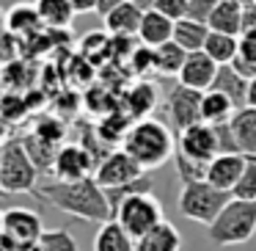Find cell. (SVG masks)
Masks as SVG:
<instances>
[{
    "instance_id": "1",
    "label": "cell",
    "mask_w": 256,
    "mask_h": 251,
    "mask_svg": "<svg viewBox=\"0 0 256 251\" xmlns=\"http://www.w3.org/2000/svg\"><path fill=\"white\" fill-rule=\"evenodd\" d=\"M39 199H44L58 212L78 221L108 223L113 221V207L108 199V190L96 182V177L78 179V182H58V179H42Z\"/></svg>"
},
{
    "instance_id": "2",
    "label": "cell",
    "mask_w": 256,
    "mask_h": 251,
    "mask_svg": "<svg viewBox=\"0 0 256 251\" xmlns=\"http://www.w3.org/2000/svg\"><path fill=\"white\" fill-rule=\"evenodd\" d=\"M122 149H127L146 171H152L176 157L179 141H174V133L157 119H138L130 127Z\"/></svg>"
},
{
    "instance_id": "3",
    "label": "cell",
    "mask_w": 256,
    "mask_h": 251,
    "mask_svg": "<svg viewBox=\"0 0 256 251\" xmlns=\"http://www.w3.org/2000/svg\"><path fill=\"white\" fill-rule=\"evenodd\" d=\"M39 166L22 138H6L0 146V188L3 193H34L42 188Z\"/></svg>"
},
{
    "instance_id": "4",
    "label": "cell",
    "mask_w": 256,
    "mask_h": 251,
    "mask_svg": "<svg viewBox=\"0 0 256 251\" xmlns=\"http://www.w3.org/2000/svg\"><path fill=\"white\" fill-rule=\"evenodd\" d=\"M215 245H242L256 234V201L232 199L223 212L206 226Z\"/></svg>"
},
{
    "instance_id": "5",
    "label": "cell",
    "mask_w": 256,
    "mask_h": 251,
    "mask_svg": "<svg viewBox=\"0 0 256 251\" xmlns=\"http://www.w3.org/2000/svg\"><path fill=\"white\" fill-rule=\"evenodd\" d=\"M42 215L28 207H6L0 215V248L3 251H36L44 234Z\"/></svg>"
},
{
    "instance_id": "6",
    "label": "cell",
    "mask_w": 256,
    "mask_h": 251,
    "mask_svg": "<svg viewBox=\"0 0 256 251\" xmlns=\"http://www.w3.org/2000/svg\"><path fill=\"white\" fill-rule=\"evenodd\" d=\"M228 201H232V193H223L212 182L182 185V190H179V212L193 223H206L210 226Z\"/></svg>"
},
{
    "instance_id": "7",
    "label": "cell",
    "mask_w": 256,
    "mask_h": 251,
    "mask_svg": "<svg viewBox=\"0 0 256 251\" xmlns=\"http://www.w3.org/2000/svg\"><path fill=\"white\" fill-rule=\"evenodd\" d=\"M113 221H118L135 240H140L144 234L160 226L166 221V215H162V204L157 201L154 193H132L118 201Z\"/></svg>"
},
{
    "instance_id": "8",
    "label": "cell",
    "mask_w": 256,
    "mask_h": 251,
    "mask_svg": "<svg viewBox=\"0 0 256 251\" xmlns=\"http://www.w3.org/2000/svg\"><path fill=\"white\" fill-rule=\"evenodd\" d=\"M146 174L149 171H146V168L140 166L127 149H113V152H108V155L100 160L94 177H96V182H100L105 190H116V188H127V185L144 179Z\"/></svg>"
},
{
    "instance_id": "9",
    "label": "cell",
    "mask_w": 256,
    "mask_h": 251,
    "mask_svg": "<svg viewBox=\"0 0 256 251\" xmlns=\"http://www.w3.org/2000/svg\"><path fill=\"white\" fill-rule=\"evenodd\" d=\"M94 160L96 157L86 149L83 144H64L56 155L52 163V179L58 182H78V179H88L94 177Z\"/></svg>"
},
{
    "instance_id": "10",
    "label": "cell",
    "mask_w": 256,
    "mask_h": 251,
    "mask_svg": "<svg viewBox=\"0 0 256 251\" xmlns=\"http://www.w3.org/2000/svg\"><path fill=\"white\" fill-rule=\"evenodd\" d=\"M201 100H204V91L188 89L182 83L168 94L166 108H168V119H171L176 133H184L193 124H201Z\"/></svg>"
},
{
    "instance_id": "11",
    "label": "cell",
    "mask_w": 256,
    "mask_h": 251,
    "mask_svg": "<svg viewBox=\"0 0 256 251\" xmlns=\"http://www.w3.org/2000/svg\"><path fill=\"white\" fill-rule=\"evenodd\" d=\"M179 152L190 160L198 163H212L220 155V146H218V135L212 124H193L190 130L179 133Z\"/></svg>"
},
{
    "instance_id": "12",
    "label": "cell",
    "mask_w": 256,
    "mask_h": 251,
    "mask_svg": "<svg viewBox=\"0 0 256 251\" xmlns=\"http://www.w3.org/2000/svg\"><path fill=\"white\" fill-rule=\"evenodd\" d=\"M218 72H220V67H218L204 50L190 53L184 67H182V72H179V83L188 86V89H196V91H210L212 86H215Z\"/></svg>"
},
{
    "instance_id": "13",
    "label": "cell",
    "mask_w": 256,
    "mask_h": 251,
    "mask_svg": "<svg viewBox=\"0 0 256 251\" xmlns=\"http://www.w3.org/2000/svg\"><path fill=\"white\" fill-rule=\"evenodd\" d=\"M245 166H248V155H218L215 160L210 163L206 182L220 188L223 193H232V190L237 188V182L242 179Z\"/></svg>"
},
{
    "instance_id": "14",
    "label": "cell",
    "mask_w": 256,
    "mask_h": 251,
    "mask_svg": "<svg viewBox=\"0 0 256 251\" xmlns=\"http://www.w3.org/2000/svg\"><path fill=\"white\" fill-rule=\"evenodd\" d=\"M144 9H138L130 0V3H124V6L113 9L110 14L105 17V28L110 36H116V39H132V36L140 34V23H144Z\"/></svg>"
},
{
    "instance_id": "15",
    "label": "cell",
    "mask_w": 256,
    "mask_h": 251,
    "mask_svg": "<svg viewBox=\"0 0 256 251\" xmlns=\"http://www.w3.org/2000/svg\"><path fill=\"white\" fill-rule=\"evenodd\" d=\"M44 23H42L36 6H28V3H17V6L8 9L6 14V31L12 36H17L20 42L22 39H34V36L42 34Z\"/></svg>"
},
{
    "instance_id": "16",
    "label": "cell",
    "mask_w": 256,
    "mask_h": 251,
    "mask_svg": "<svg viewBox=\"0 0 256 251\" xmlns=\"http://www.w3.org/2000/svg\"><path fill=\"white\" fill-rule=\"evenodd\" d=\"M174 25H176L174 20H168L166 14L154 12V9H152V12H146L144 14V23H140V34H138L140 45L157 50V47L174 42Z\"/></svg>"
},
{
    "instance_id": "17",
    "label": "cell",
    "mask_w": 256,
    "mask_h": 251,
    "mask_svg": "<svg viewBox=\"0 0 256 251\" xmlns=\"http://www.w3.org/2000/svg\"><path fill=\"white\" fill-rule=\"evenodd\" d=\"M248 83L250 80L242 78V75L228 64V67H220V72H218L212 89L220 91V94H226L228 100L237 105V111H242V108H248Z\"/></svg>"
},
{
    "instance_id": "18",
    "label": "cell",
    "mask_w": 256,
    "mask_h": 251,
    "mask_svg": "<svg viewBox=\"0 0 256 251\" xmlns=\"http://www.w3.org/2000/svg\"><path fill=\"white\" fill-rule=\"evenodd\" d=\"M135 251H182V234L171 221H162L157 229L135 240Z\"/></svg>"
},
{
    "instance_id": "19",
    "label": "cell",
    "mask_w": 256,
    "mask_h": 251,
    "mask_svg": "<svg viewBox=\"0 0 256 251\" xmlns=\"http://www.w3.org/2000/svg\"><path fill=\"white\" fill-rule=\"evenodd\" d=\"M232 133L240 152L248 157H256V108H242L232 116Z\"/></svg>"
},
{
    "instance_id": "20",
    "label": "cell",
    "mask_w": 256,
    "mask_h": 251,
    "mask_svg": "<svg viewBox=\"0 0 256 251\" xmlns=\"http://www.w3.org/2000/svg\"><path fill=\"white\" fill-rule=\"evenodd\" d=\"M34 6H36V12H39L42 23H44V28H50V31L69 28L74 14H78L72 6V0H36Z\"/></svg>"
},
{
    "instance_id": "21",
    "label": "cell",
    "mask_w": 256,
    "mask_h": 251,
    "mask_svg": "<svg viewBox=\"0 0 256 251\" xmlns=\"http://www.w3.org/2000/svg\"><path fill=\"white\" fill-rule=\"evenodd\" d=\"M94 251H135V237L118 221H108L96 229Z\"/></svg>"
},
{
    "instance_id": "22",
    "label": "cell",
    "mask_w": 256,
    "mask_h": 251,
    "mask_svg": "<svg viewBox=\"0 0 256 251\" xmlns=\"http://www.w3.org/2000/svg\"><path fill=\"white\" fill-rule=\"evenodd\" d=\"M234 113H237V105L226 94L215 89L204 91V100H201V122L204 124H226L232 122Z\"/></svg>"
},
{
    "instance_id": "23",
    "label": "cell",
    "mask_w": 256,
    "mask_h": 251,
    "mask_svg": "<svg viewBox=\"0 0 256 251\" xmlns=\"http://www.w3.org/2000/svg\"><path fill=\"white\" fill-rule=\"evenodd\" d=\"M210 25L204 23H196V20H179L176 25H174V42H176L182 50L188 53H201L206 45V39H210Z\"/></svg>"
},
{
    "instance_id": "24",
    "label": "cell",
    "mask_w": 256,
    "mask_h": 251,
    "mask_svg": "<svg viewBox=\"0 0 256 251\" xmlns=\"http://www.w3.org/2000/svg\"><path fill=\"white\" fill-rule=\"evenodd\" d=\"M242 17H245V9L237 6L234 0H223L220 6L215 9L210 20V31L215 34H228V36H240L242 34Z\"/></svg>"
},
{
    "instance_id": "25",
    "label": "cell",
    "mask_w": 256,
    "mask_h": 251,
    "mask_svg": "<svg viewBox=\"0 0 256 251\" xmlns=\"http://www.w3.org/2000/svg\"><path fill=\"white\" fill-rule=\"evenodd\" d=\"M204 53L218 64V67H228V64H234L240 56V36L215 34V31H212L206 45H204Z\"/></svg>"
},
{
    "instance_id": "26",
    "label": "cell",
    "mask_w": 256,
    "mask_h": 251,
    "mask_svg": "<svg viewBox=\"0 0 256 251\" xmlns=\"http://www.w3.org/2000/svg\"><path fill=\"white\" fill-rule=\"evenodd\" d=\"M188 56H190V53L182 50L176 42H168V45H162V47H157V50H154V72L176 75V78H179V72H182Z\"/></svg>"
},
{
    "instance_id": "27",
    "label": "cell",
    "mask_w": 256,
    "mask_h": 251,
    "mask_svg": "<svg viewBox=\"0 0 256 251\" xmlns=\"http://www.w3.org/2000/svg\"><path fill=\"white\" fill-rule=\"evenodd\" d=\"M130 100V116H140V119H149L146 113L157 108V86L152 83H138L132 91L127 94Z\"/></svg>"
},
{
    "instance_id": "28",
    "label": "cell",
    "mask_w": 256,
    "mask_h": 251,
    "mask_svg": "<svg viewBox=\"0 0 256 251\" xmlns=\"http://www.w3.org/2000/svg\"><path fill=\"white\" fill-rule=\"evenodd\" d=\"M174 168H176V179L182 185H193V182H206V171H210V163H198L184 157L182 152L176 149V157H174Z\"/></svg>"
},
{
    "instance_id": "29",
    "label": "cell",
    "mask_w": 256,
    "mask_h": 251,
    "mask_svg": "<svg viewBox=\"0 0 256 251\" xmlns=\"http://www.w3.org/2000/svg\"><path fill=\"white\" fill-rule=\"evenodd\" d=\"M36 251H80V248H78V240L72 237V232H66V229H47L42 234Z\"/></svg>"
},
{
    "instance_id": "30",
    "label": "cell",
    "mask_w": 256,
    "mask_h": 251,
    "mask_svg": "<svg viewBox=\"0 0 256 251\" xmlns=\"http://www.w3.org/2000/svg\"><path fill=\"white\" fill-rule=\"evenodd\" d=\"M232 199L240 201H256V157H248L242 179L237 182V188L232 190Z\"/></svg>"
},
{
    "instance_id": "31",
    "label": "cell",
    "mask_w": 256,
    "mask_h": 251,
    "mask_svg": "<svg viewBox=\"0 0 256 251\" xmlns=\"http://www.w3.org/2000/svg\"><path fill=\"white\" fill-rule=\"evenodd\" d=\"M223 0H190L188 3V20H196V23H204L210 25L215 9L220 6Z\"/></svg>"
},
{
    "instance_id": "32",
    "label": "cell",
    "mask_w": 256,
    "mask_h": 251,
    "mask_svg": "<svg viewBox=\"0 0 256 251\" xmlns=\"http://www.w3.org/2000/svg\"><path fill=\"white\" fill-rule=\"evenodd\" d=\"M22 116H25V100H22V94L8 91V94L3 97V119H6V124L20 122Z\"/></svg>"
},
{
    "instance_id": "33",
    "label": "cell",
    "mask_w": 256,
    "mask_h": 251,
    "mask_svg": "<svg viewBox=\"0 0 256 251\" xmlns=\"http://www.w3.org/2000/svg\"><path fill=\"white\" fill-rule=\"evenodd\" d=\"M188 3H190V0H157L154 12H160V14H166L168 20L179 23V20L188 17Z\"/></svg>"
},
{
    "instance_id": "34",
    "label": "cell",
    "mask_w": 256,
    "mask_h": 251,
    "mask_svg": "<svg viewBox=\"0 0 256 251\" xmlns=\"http://www.w3.org/2000/svg\"><path fill=\"white\" fill-rule=\"evenodd\" d=\"M124 3H130V0H100V6H96V14H100L102 20L108 17V14L113 12V9H118V6H124Z\"/></svg>"
},
{
    "instance_id": "35",
    "label": "cell",
    "mask_w": 256,
    "mask_h": 251,
    "mask_svg": "<svg viewBox=\"0 0 256 251\" xmlns=\"http://www.w3.org/2000/svg\"><path fill=\"white\" fill-rule=\"evenodd\" d=\"M256 31V6L245 9V17H242V34H254Z\"/></svg>"
},
{
    "instance_id": "36",
    "label": "cell",
    "mask_w": 256,
    "mask_h": 251,
    "mask_svg": "<svg viewBox=\"0 0 256 251\" xmlns=\"http://www.w3.org/2000/svg\"><path fill=\"white\" fill-rule=\"evenodd\" d=\"M72 6H74V12H78V14H88V12L96 14L100 0H72Z\"/></svg>"
},
{
    "instance_id": "37",
    "label": "cell",
    "mask_w": 256,
    "mask_h": 251,
    "mask_svg": "<svg viewBox=\"0 0 256 251\" xmlns=\"http://www.w3.org/2000/svg\"><path fill=\"white\" fill-rule=\"evenodd\" d=\"M248 108H256V78L248 83Z\"/></svg>"
},
{
    "instance_id": "38",
    "label": "cell",
    "mask_w": 256,
    "mask_h": 251,
    "mask_svg": "<svg viewBox=\"0 0 256 251\" xmlns=\"http://www.w3.org/2000/svg\"><path fill=\"white\" fill-rule=\"evenodd\" d=\"M132 3H135V6H138V9H144V12H152V9H154V3H157V0H132Z\"/></svg>"
},
{
    "instance_id": "39",
    "label": "cell",
    "mask_w": 256,
    "mask_h": 251,
    "mask_svg": "<svg viewBox=\"0 0 256 251\" xmlns=\"http://www.w3.org/2000/svg\"><path fill=\"white\" fill-rule=\"evenodd\" d=\"M237 6H242V9H250V6H256V0H234Z\"/></svg>"
}]
</instances>
